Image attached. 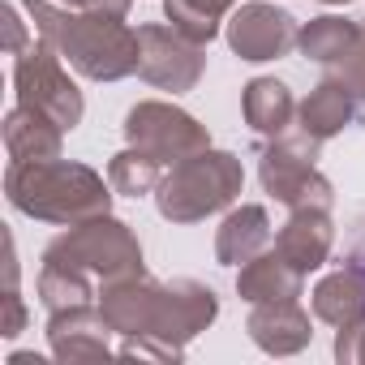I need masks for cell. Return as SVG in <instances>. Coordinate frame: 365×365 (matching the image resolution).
<instances>
[{
	"instance_id": "2e32d148",
	"label": "cell",
	"mask_w": 365,
	"mask_h": 365,
	"mask_svg": "<svg viewBox=\"0 0 365 365\" xmlns=\"http://www.w3.org/2000/svg\"><path fill=\"white\" fill-rule=\"evenodd\" d=\"M305 275L279 254V250H262L258 258H250L237 275V292L250 305H267V301H301Z\"/></svg>"
},
{
	"instance_id": "9c48e42d",
	"label": "cell",
	"mask_w": 365,
	"mask_h": 365,
	"mask_svg": "<svg viewBox=\"0 0 365 365\" xmlns=\"http://www.w3.org/2000/svg\"><path fill=\"white\" fill-rule=\"evenodd\" d=\"M224 35H228V48L241 56V61H279L297 48V22L288 9L279 5H267V0H250V5H237L224 22Z\"/></svg>"
},
{
	"instance_id": "d4e9b609",
	"label": "cell",
	"mask_w": 365,
	"mask_h": 365,
	"mask_svg": "<svg viewBox=\"0 0 365 365\" xmlns=\"http://www.w3.org/2000/svg\"><path fill=\"white\" fill-rule=\"evenodd\" d=\"M331 73H335V78H344V82L352 86V95H356V99H365V26H361L356 43L348 48V56H344Z\"/></svg>"
},
{
	"instance_id": "4316f807",
	"label": "cell",
	"mask_w": 365,
	"mask_h": 365,
	"mask_svg": "<svg viewBox=\"0 0 365 365\" xmlns=\"http://www.w3.org/2000/svg\"><path fill=\"white\" fill-rule=\"evenodd\" d=\"M26 331V305H22V292L18 288H5V322H0V335L14 339Z\"/></svg>"
},
{
	"instance_id": "5b68a950",
	"label": "cell",
	"mask_w": 365,
	"mask_h": 365,
	"mask_svg": "<svg viewBox=\"0 0 365 365\" xmlns=\"http://www.w3.org/2000/svg\"><path fill=\"white\" fill-rule=\"evenodd\" d=\"M318 138L309 133H279L271 138V146H262L258 159V176H262V190L284 202L288 211L297 207H335V190L331 180L318 172Z\"/></svg>"
},
{
	"instance_id": "277c9868",
	"label": "cell",
	"mask_w": 365,
	"mask_h": 365,
	"mask_svg": "<svg viewBox=\"0 0 365 365\" xmlns=\"http://www.w3.org/2000/svg\"><path fill=\"white\" fill-rule=\"evenodd\" d=\"M43 262L69 267V271L95 279L99 288H112V284H120V279L146 275V267H142V245H138L133 228L120 224V220H112V215L73 224L65 237H56V241L43 250Z\"/></svg>"
},
{
	"instance_id": "e0dca14e",
	"label": "cell",
	"mask_w": 365,
	"mask_h": 365,
	"mask_svg": "<svg viewBox=\"0 0 365 365\" xmlns=\"http://www.w3.org/2000/svg\"><path fill=\"white\" fill-rule=\"evenodd\" d=\"M5 150H9V159L14 163H35V159H61V138H65V129L52 120V116H43V112H35V108H26V103H18L9 116H5Z\"/></svg>"
},
{
	"instance_id": "f546056e",
	"label": "cell",
	"mask_w": 365,
	"mask_h": 365,
	"mask_svg": "<svg viewBox=\"0 0 365 365\" xmlns=\"http://www.w3.org/2000/svg\"><path fill=\"white\" fill-rule=\"evenodd\" d=\"M61 5H69V9H99V0H61Z\"/></svg>"
},
{
	"instance_id": "8fae6325",
	"label": "cell",
	"mask_w": 365,
	"mask_h": 365,
	"mask_svg": "<svg viewBox=\"0 0 365 365\" xmlns=\"http://www.w3.org/2000/svg\"><path fill=\"white\" fill-rule=\"evenodd\" d=\"M112 327L103 318V309L95 305H73V309H56L48 318V344H52V356L56 361H108L116 356L112 352Z\"/></svg>"
},
{
	"instance_id": "ba28073f",
	"label": "cell",
	"mask_w": 365,
	"mask_h": 365,
	"mask_svg": "<svg viewBox=\"0 0 365 365\" xmlns=\"http://www.w3.org/2000/svg\"><path fill=\"white\" fill-rule=\"evenodd\" d=\"M125 138H129V146L150 150V155L163 159L168 168L211 146L207 125H198L185 108L163 103V99H146V103L129 108V116H125Z\"/></svg>"
},
{
	"instance_id": "603a6c76",
	"label": "cell",
	"mask_w": 365,
	"mask_h": 365,
	"mask_svg": "<svg viewBox=\"0 0 365 365\" xmlns=\"http://www.w3.org/2000/svg\"><path fill=\"white\" fill-rule=\"evenodd\" d=\"M163 159H155L150 150L142 146H125L120 155H112L108 163V180H112V190L125 194V198H142V194H155L159 190V180H163Z\"/></svg>"
},
{
	"instance_id": "7a4b0ae2",
	"label": "cell",
	"mask_w": 365,
	"mask_h": 365,
	"mask_svg": "<svg viewBox=\"0 0 365 365\" xmlns=\"http://www.w3.org/2000/svg\"><path fill=\"white\" fill-rule=\"evenodd\" d=\"M5 194L9 207L43 220V224H86L99 215H112V180H103L86 163L69 159H35V163H9L5 172Z\"/></svg>"
},
{
	"instance_id": "7402d4cb",
	"label": "cell",
	"mask_w": 365,
	"mask_h": 365,
	"mask_svg": "<svg viewBox=\"0 0 365 365\" xmlns=\"http://www.w3.org/2000/svg\"><path fill=\"white\" fill-rule=\"evenodd\" d=\"M237 5L241 0H163V14L185 39L211 43L220 35V22H228V14Z\"/></svg>"
},
{
	"instance_id": "4fadbf2b",
	"label": "cell",
	"mask_w": 365,
	"mask_h": 365,
	"mask_svg": "<svg viewBox=\"0 0 365 365\" xmlns=\"http://www.w3.org/2000/svg\"><path fill=\"white\" fill-rule=\"evenodd\" d=\"M159 301H163V284L150 279V275H133V279H120V284H112V288L99 292V309H103L108 327L120 339H129V335H155Z\"/></svg>"
},
{
	"instance_id": "8992f818",
	"label": "cell",
	"mask_w": 365,
	"mask_h": 365,
	"mask_svg": "<svg viewBox=\"0 0 365 365\" xmlns=\"http://www.w3.org/2000/svg\"><path fill=\"white\" fill-rule=\"evenodd\" d=\"M14 86H18V103H26V108L52 116L65 133L78 129L86 103H82L78 82L65 73V56H61L48 39L26 43V48L18 52V61H14Z\"/></svg>"
},
{
	"instance_id": "f1b7e54d",
	"label": "cell",
	"mask_w": 365,
	"mask_h": 365,
	"mask_svg": "<svg viewBox=\"0 0 365 365\" xmlns=\"http://www.w3.org/2000/svg\"><path fill=\"white\" fill-rule=\"evenodd\" d=\"M9 365H43V356H35V352H14Z\"/></svg>"
},
{
	"instance_id": "5bb4252c",
	"label": "cell",
	"mask_w": 365,
	"mask_h": 365,
	"mask_svg": "<svg viewBox=\"0 0 365 365\" xmlns=\"http://www.w3.org/2000/svg\"><path fill=\"white\" fill-rule=\"evenodd\" d=\"M331 245H335V224H331V207H297L288 215V224L279 228L275 237V250L301 271H318L327 258H331Z\"/></svg>"
},
{
	"instance_id": "6da1fadb",
	"label": "cell",
	"mask_w": 365,
	"mask_h": 365,
	"mask_svg": "<svg viewBox=\"0 0 365 365\" xmlns=\"http://www.w3.org/2000/svg\"><path fill=\"white\" fill-rule=\"evenodd\" d=\"M39 39H48L69 69L91 82H120L138 73V31L125 26L116 14L99 9H61L52 0H22Z\"/></svg>"
},
{
	"instance_id": "3957f363",
	"label": "cell",
	"mask_w": 365,
	"mask_h": 365,
	"mask_svg": "<svg viewBox=\"0 0 365 365\" xmlns=\"http://www.w3.org/2000/svg\"><path fill=\"white\" fill-rule=\"evenodd\" d=\"M241 185H245L241 159L207 146V150L180 159L163 172L159 190H155V207L168 224H198V220L232 207Z\"/></svg>"
},
{
	"instance_id": "7c38bea8",
	"label": "cell",
	"mask_w": 365,
	"mask_h": 365,
	"mask_svg": "<svg viewBox=\"0 0 365 365\" xmlns=\"http://www.w3.org/2000/svg\"><path fill=\"white\" fill-rule=\"evenodd\" d=\"M352 125H365V99L352 95V86L335 73H327L301 103H297V129L327 142Z\"/></svg>"
},
{
	"instance_id": "ac0fdd59",
	"label": "cell",
	"mask_w": 365,
	"mask_h": 365,
	"mask_svg": "<svg viewBox=\"0 0 365 365\" xmlns=\"http://www.w3.org/2000/svg\"><path fill=\"white\" fill-rule=\"evenodd\" d=\"M309 305H314V318L331 327L365 322V267L348 262L344 271H331L327 279H318V288L309 292Z\"/></svg>"
},
{
	"instance_id": "9a60e30c",
	"label": "cell",
	"mask_w": 365,
	"mask_h": 365,
	"mask_svg": "<svg viewBox=\"0 0 365 365\" xmlns=\"http://www.w3.org/2000/svg\"><path fill=\"white\" fill-rule=\"evenodd\" d=\"M245 327H250V339L262 352H271V356H292V352H301L314 339V322L301 309V301H267V305H254V314H250Z\"/></svg>"
},
{
	"instance_id": "30bf717a",
	"label": "cell",
	"mask_w": 365,
	"mask_h": 365,
	"mask_svg": "<svg viewBox=\"0 0 365 365\" xmlns=\"http://www.w3.org/2000/svg\"><path fill=\"white\" fill-rule=\"evenodd\" d=\"M215 318H220V297H215L207 284H198V279H172V284H163L155 339L185 348V344L198 339Z\"/></svg>"
},
{
	"instance_id": "cb8c5ba5",
	"label": "cell",
	"mask_w": 365,
	"mask_h": 365,
	"mask_svg": "<svg viewBox=\"0 0 365 365\" xmlns=\"http://www.w3.org/2000/svg\"><path fill=\"white\" fill-rule=\"evenodd\" d=\"M180 352H185V348L163 344V339H155V335H129V339L116 348V356H125V361H180Z\"/></svg>"
},
{
	"instance_id": "83f0119b",
	"label": "cell",
	"mask_w": 365,
	"mask_h": 365,
	"mask_svg": "<svg viewBox=\"0 0 365 365\" xmlns=\"http://www.w3.org/2000/svg\"><path fill=\"white\" fill-rule=\"evenodd\" d=\"M0 18H5V35H9V56H18L22 48H26V31H22V22H18V9L14 5H5V9H0Z\"/></svg>"
},
{
	"instance_id": "52a82bcc",
	"label": "cell",
	"mask_w": 365,
	"mask_h": 365,
	"mask_svg": "<svg viewBox=\"0 0 365 365\" xmlns=\"http://www.w3.org/2000/svg\"><path fill=\"white\" fill-rule=\"evenodd\" d=\"M138 73L155 91L185 95L207 73V43L185 39L172 22H146L138 26Z\"/></svg>"
},
{
	"instance_id": "ffe728a7",
	"label": "cell",
	"mask_w": 365,
	"mask_h": 365,
	"mask_svg": "<svg viewBox=\"0 0 365 365\" xmlns=\"http://www.w3.org/2000/svg\"><path fill=\"white\" fill-rule=\"evenodd\" d=\"M241 112H245V125L254 133L279 138V133H288V125L297 116V99L279 78H254L241 95Z\"/></svg>"
},
{
	"instance_id": "44dd1931",
	"label": "cell",
	"mask_w": 365,
	"mask_h": 365,
	"mask_svg": "<svg viewBox=\"0 0 365 365\" xmlns=\"http://www.w3.org/2000/svg\"><path fill=\"white\" fill-rule=\"evenodd\" d=\"M356 35H361V22L327 14V18H314V22H305L297 31V48H301L305 61H314L322 69H335L348 56V48L356 43Z\"/></svg>"
},
{
	"instance_id": "d6986e66",
	"label": "cell",
	"mask_w": 365,
	"mask_h": 365,
	"mask_svg": "<svg viewBox=\"0 0 365 365\" xmlns=\"http://www.w3.org/2000/svg\"><path fill=\"white\" fill-rule=\"evenodd\" d=\"M267 245H271V215H267V207H258V202L228 211V220H224L220 232H215V258H220L224 267H245V262L258 258Z\"/></svg>"
},
{
	"instance_id": "484cf974",
	"label": "cell",
	"mask_w": 365,
	"mask_h": 365,
	"mask_svg": "<svg viewBox=\"0 0 365 365\" xmlns=\"http://www.w3.org/2000/svg\"><path fill=\"white\" fill-rule=\"evenodd\" d=\"M335 361L365 365V322H352V327H339L335 331Z\"/></svg>"
},
{
	"instance_id": "4dcf8cb0",
	"label": "cell",
	"mask_w": 365,
	"mask_h": 365,
	"mask_svg": "<svg viewBox=\"0 0 365 365\" xmlns=\"http://www.w3.org/2000/svg\"><path fill=\"white\" fill-rule=\"evenodd\" d=\"M322 5H352V0H322Z\"/></svg>"
}]
</instances>
